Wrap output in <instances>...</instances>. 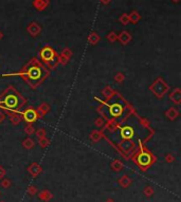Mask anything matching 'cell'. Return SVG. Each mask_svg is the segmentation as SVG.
Returning a JSON list of instances; mask_svg holds the SVG:
<instances>
[{"label": "cell", "instance_id": "6da1fadb", "mask_svg": "<svg viewBox=\"0 0 181 202\" xmlns=\"http://www.w3.org/2000/svg\"><path fill=\"white\" fill-rule=\"evenodd\" d=\"M95 99L103 104L99 108L103 109L104 111H101L100 113L103 114L107 121L116 122V120H119L123 123L124 121L127 120L128 115L130 114V106L126 103V101L121 95H119V101L114 99L113 102V99H112V101H110L111 103H105L97 97H95Z\"/></svg>", "mask_w": 181, "mask_h": 202}, {"label": "cell", "instance_id": "7a4b0ae2", "mask_svg": "<svg viewBox=\"0 0 181 202\" xmlns=\"http://www.w3.org/2000/svg\"><path fill=\"white\" fill-rule=\"evenodd\" d=\"M19 75L21 77H24V80L32 88H36L39 84H41L43 82V80H46L48 77L49 71L46 69L38 60L34 58L22 69V71L19 73Z\"/></svg>", "mask_w": 181, "mask_h": 202}, {"label": "cell", "instance_id": "3957f363", "mask_svg": "<svg viewBox=\"0 0 181 202\" xmlns=\"http://www.w3.org/2000/svg\"><path fill=\"white\" fill-rule=\"evenodd\" d=\"M26 103V99L14 87H9L0 95V108L10 112L20 113V109Z\"/></svg>", "mask_w": 181, "mask_h": 202}, {"label": "cell", "instance_id": "277c9868", "mask_svg": "<svg viewBox=\"0 0 181 202\" xmlns=\"http://www.w3.org/2000/svg\"><path fill=\"white\" fill-rule=\"evenodd\" d=\"M40 58L50 69H53L57 66V64L59 62V58H57L56 53L54 52V50L50 47L43 48L40 51Z\"/></svg>", "mask_w": 181, "mask_h": 202}, {"label": "cell", "instance_id": "5b68a950", "mask_svg": "<svg viewBox=\"0 0 181 202\" xmlns=\"http://www.w3.org/2000/svg\"><path fill=\"white\" fill-rule=\"evenodd\" d=\"M154 160V156L149 153L148 150H141L135 157V162L141 167H146V166L151 165V162Z\"/></svg>", "mask_w": 181, "mask_h": 202}, {"label": "cell", "instance_id": "8992f818", "mask_svg": "<svg viewBox=\"0 0 181 202\" xmlns=\"http://www.w3.org/2000/svg\"><path fill=\"white\" fill-rule=\"evenodd\" d=\"M151 91H153V93L158 97H163L165 95V93L168 91V85L164 82L162 78H158L155 83L151 86Z\"/></svg>", "mask_w": 181, "mask_h": 202}, {"label": "cell", "instance_id": "52a82bcc", "mask_svg": "<svg viewBox=\"0 0 181 202\" xmlns=\"http://www.w3.org/2000/svg\"><path fill=\"white\" fill-rule=\"evenodd\" d=\"M20 115H21L22 118H24L27 123H29V124L35 122L39 116L37 111L35 109H33V108H28V109H26L24 112L20 111Z\"/></svg>", "mask_w": 181, "mask_h": 202}, {"label": "cell", "instance_id": "ba28073f", "mask_svg": "<svg viewBox=\"0 0 181 202\" xmlns=\"http://www.w3.org/2000/svg\"><path fill=\"white\" fill-rule=\"evenodd\" d=\"M119 127V130H120V136L121 139L123 141H132V138L135 136V132H134V129L132 127L130 126H124L123 128L120 127V125H118Z\"/></svg>", "mask_w": 181, "mask_h": 202}, {"label": "cell", "instance_id": "9c48e42d", "mask_svg": "<svg viewBox=\"0 0 181 202\" xmlns=\"http://www.w3.org/2000/svg\"><path fill=\"white\" fill-rule=\"evenodd\" d=\"M170 99L174 102L175 104H180L181 101V90L179 88H176L170 95Z\"/></svg>", "mask_w": 181, "mask_h": 202}, {"label": "cell", "instance_id": "30bf717a", "mask_svg": "<svg viewBox=\"0 0 181 202\" xmlns=\"http://www.w3.org/2000/svg\"><path fill=\"white\" fill-rule=\"evenodd\" d=\"M9 118L11 123L14 125H17L21 122V115L19 113H17V112H12V113L9 112Z\"/></svg>", "mask_w": 181, "mask_h": 202}, {"label": "cell", "instance_id": "8fae6325", "mask_svg": "<svg viewBox=\"0 0 181 202\" xmlns=\"http://www.w3.org/2000/svg\"><path fill=\"white\" fill-rule=\"evenodd\" d=\"M165 115L167 116L168 120L173 121V120H175V118H176L177 116L179 115V111L176 109V108H173L172 107V108H170V109H168L167 111L165 112Z\"/></svg>", "mask_w": 181, "mask_h": 202}, {"label": "cell", "instance_id": "7c38bea8", "mask_svg": "<svg viewBox=\"0 0 181 202\" xmlns=\"http://www.w3.org/2000/svg\"><path fill=\"white\" fill-rule=\"evenodd\" d=\"M49 110H50V106L48 105V104L43 103L38 107V109H37V113H38V115L43 116V115H45L46 113H48Z\"/></svg>", "mask_w": 181, "mask_h": 202}, {"label": "cell", "instance_id": "4fadbf2b", "mask_svg": "<svg viewBox=\"0 0 181 202\" xmlns=\"http://www.w3.org/2000/svg\"><path fill=\"white\" fill-rule=\"evenodd\" d=\"M102 94H103V96L105 97L106 99H110L114 94H116V92H114L110 87H106V88L103 89V91H102Z\"/></svg>", "mask_w": 181, "mask_h": 202}, {"label": "cell", "instance_id": "5bb4252c", "mask_svg": "<svg viewBox=\"0 0 181 202\" xmlns=\"http://www.w3.org/2000/svg\"><path fill=\"white\" fill-rule=\"evenodd\" d=\"M102 137H103V133H102L101 131H97V130L92 131V132H91V134H90L91 140L94 141V142H97V141H100Z\"/></svg>", "mask_w": 181, "mask_h": 202}, {"label": "cell", "instance_id": "9a60e30c", "mask_svg": "<svg viewBox=\"0 0 181 202\" xmlns=\"http://www.w3.org/2000/svg\"><path fill=\"white\" fill-rule=\"evenodd\" d=\"M22 145H24V147H26V148L31 149L34 147V141H33L31 138H27L26 140L22 142Z\"/></svg>", "mask_w": 181, "mask_h": 202}, {"label": "cell", "instance_id": "2e32d148", "mask_svg": "<svg viewBox=\"0 0 181 202\" xmlns=\"http://www.w3.org/2000/svg\"><path fill=\"white\" fill-rule=\"evenodd\" d=\"M119 39H120V41H121V43H122L126 45V43H127L128 41L130 40V36H129V35H128L126 32H124V33H122V35H121L120 37H119Z\"/></svg>", "mask_w": 181, "mask_h": 202}, {"label": "cell", "instance_id": "e0dca14e", "mask_svg": "<svg viewBox=\"0 0 181 202\" xmlns=\"http://www.w3.org/2000/svg\"><path fill=\"white\" fill-rule=\"evenodd\" d=\"M38 143H39V144H40V146H41V147H47L48 145L50 144V141L48 140V139L45 137V138H41V139H39Z\"/></svg>", "mask_w": 181, "mask_h": 202}, {"label": "cell", "instance_id": "ac0fdd59", "mask_svg": "<svg viewBox=\"0 0 181 202\" xmlns=\"http://www.w3.org/2000/svg\"><path fill=\"white\" fill-rule=\"evenodd\" d=\"M24 132H26L28 136H31V134H33V133H34V127H33L31 124H29L28 126L24 128Z\"/></svg>", "mask_w": 181, "mask_h": 202}, {"label": "cell", "instance_id": "d6986e66", "mask_svg": "<svg viewBox=\"0 0 181 202\" xmlns=\"http://www.w3.org/2000/svg\"><path fill=\"white\" fill-rule=\"evenodd\" d=\"M94 124H95V126H97V127H103V125L105 124V118H97V120H95Z\"/></svg>", "mask_w": 181, "mask_h": 202}, {"label": "cell", "instance_id": "ffe728a7", "mask_svg": "<svg viewBox=\"0 0 181 202\" xmlns=\"http://www.w3.org/2000/svg\"><path fill=\"white\" fill-rule=\"evenodd\" d=\"M36 137L38 139L45 138V137H46V130H45V129H43V128L38 129V130L36 131Z\"/></svg>", "mask_w": 181, "mask_h": 202}, {"label": "cell", "instance_id": "44dd1931", "mask_svg": "<svg viewBox=\"0 0 181 202\" xmlns=\"http://www.w3.org/2000/svg\"><path fill=\"white\" fill-rule=\"evenodd\" d=\"M124 78H125V76H124L123 73H118L116 76H114V80H116V82H118V83H122L124 80Z\"/></svg>", "mask_w": 181, "mask_h": 202}, {"label": "cell", "instance_id": "7402d4cb", "mask_svg": "<svg viewBox=\"0 0 181 202\" xmlns=\"http://www.w3.org/2000/svg\"><path fill=\"white\" fill-rule=\"evenodd\" d=\"M122 166H123L122 165V163H121L120 161H118V160L112 163V168H114V170H120V168L122 167Z\"/></svg>", "mask_w": 181, "mask_h": 202}, {"label": "cell", "instance_id": "603a6c76", "mask_svg": "<svg viewBox=\"0 0 181 202\" xmlns=\"http://www.w3.org/2000/svg\"><path fill=\"white\" fill-rule=\"evenodd\" d=\"M63 56H65V57H67V58H70L72 56V52L70 51L69 49H66V50H64V52H63V54H62Z\"/></svg>", "mask_w": 181, "mask_h": 202}, {"label": "cell", "instance_id": "cb8c5ba5", "mask_svg": "<svg viewBox=\"0 0 181 202\" xmlns=\"http://www.w3.org/2000/svg\"><path fill=\"white\" fill-rule=\"evenodd\" d=\"M68 60H69V58L65 57V56H63V55H62V57L59 58V62H60V64H63V65H66V64H67Z\"/></svg>", "mask_w": 181, "mask_h": 202}, {"label": "cell", "instance_id": "d4e9b609", "mask_svg": "<svg viewBox=\"0 0 181 202\" xmlns=\"http://www.w3.org/2000/svg\"><path fill=\"white\" fill-rule=\"evenodd\" d=\"M99 40V37H94V36H91V37H89V41H90L91 43H95L97 41Z\"/></svg>", "mask_w": 181, "mask_h": 202}, {"label": "cell", "instance_id": "484cf974", "mask_svg": "<svg viewBox=\"0 0 181 202\" xmlns=\"http://www.w3.org/2000/svg\"><path fill=\"white\" fill-rule=\"evenodd\" d=\"M5 113H3L1 110H0V123L2 122L3 120H5Z\"/></svg>", "mask_w": 181, "mask_h": 202}, {"label": "cell", "instance_id": "4316f807", "mask_svg": "<svg viewBox=\"0 0 181 202\" xmlns=\"http://www.w3.org/2000/svg\"><path fill=\"white\" fill-rule=\"evenodd\" d=\"M2 175H5V169L2 167H0V177L2 176Z\"/></svg>", "mask_w": 181, "mask_h": 202}, {"label": "cell", "instance_id": "83f0119b", "mask_svg": "<svg viewBox=\"0 0 181 202\" xmlns=\"http://www.w3.org/2000/svg\"><path fill=\"white\" fill-rule=\"evenodd\" d=\"M166 159L168 160V162H170V160H172V159L174 160V158H172V156H170V155H167V156H166Z\"/></svg>", "mask_w": 181, "mask_h": 202}, {"label": "cell", "instance_id": "f1b7e54d", "mask_svg": "<svg viewBox=\"0 0 181 202\" xmlns=\"http://www.w3.org/2000/svg\"><path fill=\"white\" fill-rule=\"evenodd\" d=\"M109 39H110V40H111V41H112V40H114V39H116V36H114V35H113V36H112V35H111V36H109Z\"/></svg>", "mask_w": 181, "mask_h": 202}, {"label": "cell", "instance_id": "f546056e", "mask_svg": "<svg viewBox=\"0 0 181 202\" xmlns=\"http://www.w3.org/2000/svg\"><path fill=\"white\" fill-rule=\"evenodd\" d=\"M0 37H1V33H0Z\"/></svg>", "mask_w": 181, "mask_h": 202}]
</instances>
